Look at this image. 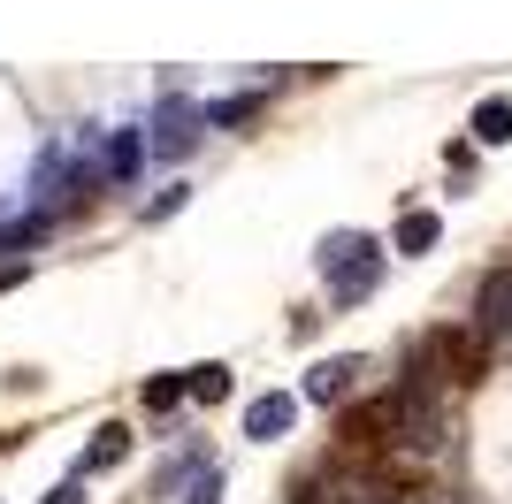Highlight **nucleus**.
<instances>
[{"mask_svg":"<svg viewBox=\"0 0 512 504\" xmlns=\"http://www.w3.org/2000/svg\"><path fill=\"white\" fill-rule=\"evenodd\" d=\"M474 329H482V336L512 329V268H497L490 283H482V298H474Z\"/></svg>","mask_w":512,"mask_h":504,"instance_id":"obj_4","label":"nucleus"},{"mask_svg":"<svg viewBox=\"0 0 512 504\" xmlns=\"http://www.w3.org/2000/svg\"><path fill=\"white\" fill-rule=\"evenodd\" d=\"M474 138H482V146H505L512 138V100L505 92H490V100L474 107Z\"/></svg>","mask_w":512,"mask_h":504,"instance_id":"obj_6","label":"nucleus"},{"mask_svg":"<svg viewBox=\"0 0 512 504\" xmlns=\"http://www.w3.org/2000/svg\"><path fill=\"white\" fill-rule=\"evenodd\" d=\"M436 237H444V222H436V214H406V222H398V252H428Z\"/></svg>","mask_w":512,"mask_h":504,"instance_id":"obj_9","label":"nucleus"},{"mask_svg":"<svg viewBox=\"0 0 512 504\" xmlns=\"http://www.w3.org/2000/svg\"><path fill=\"white\" fill-rule=\"evenodd\" d=\"M253 115H260V100H214L207 107V130L214 123H253Z\"/></svg>","mask_w":512,"mask_h":504,"instance_id":"obj_11","label":"nucleus"},{"mask_svg":"<svg viewBox=\"0 0 512 504\" xmlns=\"http://www.w3.org/2000/svg\"><path fill=\"white\" fill-rule=\"evenodd\" d=\"M214 497H222V482H214V474H207V482L192 489V504H214Z\"/></svg>","mask_w":512,"mask_h":504,"instance_id":"obj_13","label":"nucleus"},{"mask_svg":"<svg viewBox=\"0 0 512 504\" xmlns=\"http://www.w3.org/2000/svg\"><path fill=\"white\" fill-rule=\"evenodd\" d=\"M130 459V436L123 428H100V436H92V451H85V466H77V474H107V466H123Z\"/></svg>","mask_w":512,"mask_h":504,"instance_id":"obj_7","label":"nucleus"},{"mask_svg":"<svg viewBox=\"0 0 512 504\" xmlns=\"http://www.w3.org/2000/svg\"><path fill=\"white\" fill-rule=\"evenodd\" d=\"M184 390H192L199 405H222V398H230V367H214V359H207V367H192V375H184Z\"/></svg>","mask_w":512,"mask_h":504,"instance_id":"obj_8","label":"nucleus"},{"mask_svg":"<svg viewBox=\"0 0 512 504\" xmlns=\"http://www.w3.org/2000/svg\"><path fill=\"white\" fill-rule=\"evenodd\" d=\"M46 504H85V489H77V482H62V489H46Z\"/></svg>","mask_w":512,"mask_h":504,"instance_id":"obj_12","label":"nucleus"},{"mask_svg":"<svg viewBox=\"0 0 512 504\" xmlns=\"http://www.w3.org/2000/svg\"><path fill=\"white\" fill-rule=\"evenodd\" d=\"M184 398H192V390H184V382H176V375L146 382V413H169V405H184Z\"/></svg>","mask_w":512,"mask_h":504,"instance_id":"obj_10","label":"nucleus"},{"mask_svg":"<svg viewBox=\"0 0 512 504\" xmlns=\"http://www.w3.org/2000/svg\"><path fill=\"white\" fill-rule=\"evenodd\" d=\"M291 413H299V398H291V390H268V398H253V405H245V436L276 443L283 428H291Z\"/></svg>","mask_w":512,"mask_h":504,"instance_id":"obj_5","label":"nucleus"},{"mask_svg":"<svg viewBox=\"0 0 512 504\" xmlns=\"http://www.w3.org/2000/svg\"><path fill=\"white\" fill-rule=\"evenodd\" d=\"M352 375H360V359H321V367H306L299 398H314V405H337V398H352Z\"/></svg>","mask_w":512,"mask_h":504,"instance_id":"obj_3","label":"nucleus"},{"mask_svg":"<svg viewBox=\"0 0 512 504\" xmlns=\"http://www.w3.org/2000/svg\"><path fill=\"white\" fill-rule=\"evenodd\" d=\"M321 268H329V298H337V306H360L367 291H375V268H383V252L367 245V237H329V245H321Z\"/></svg>","mask_w":512,"mask_h":504,"instance_id":"obj_1","label":"nucleus"},{"mask_svg":"<svg viewBox=\"0 0 512 504\" xmlns=\"http://www.w3.org/2000/svg\"><path fill=\"white\" fill-rule=\"evenodd\" d=\"M207 130V107H192V100H161L153 107V153H184Z\"/></svg>","mask_w":512,"mask_h":504,"instance_id":"obj_2","label":"nucleus"}]
</instances>
